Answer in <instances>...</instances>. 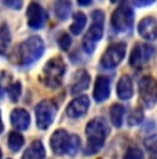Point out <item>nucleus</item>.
<instances>
[{"label":"nucleus","mask_w":157,"mask_h":159,"mask_svg":"<svg viewBox=\"0 0 157 159\" xmlns=\"http://www.w3.org/2000/svg\"><path fill=\"white\" fill-rule=\"evenodd\" d=\"M44 48H46V46H44V42L41 40L40 36H31L15 47L11 61L23 66L32 65L43 56Z\"/></svg>","instance_id":"1"},{"label":"nucleus","mask_w":157,"mask_h":159,"mask_svg":"<svg viewBox=\"0 0 157 159\" xmlns=\"http://www.w3.org/2000/svg\"><path fill=\"white\" fill-rule=\"evenodd\" d=\"M110 129L105 119L94 118L87 123L86 126V136H87V145H86V154L94 155L98 151H101L105 145L106 137L109 136Z\"/></svg>","instance_id":"2"},{"label":"nucleus","mask_w":157,"mask_h":159,"mask_svg":"<svg viewBox=\"0 0 157 159\" xmlns=\"http://www.w3.org/2000/svg\"><path fill=\"white\" fill-rule=\"evenodd\" d=\"M66 72V64L62 57L57 56L47 61V64L43 66L40 79L41 83L46 87L58 89L63 82V76Z\"/></svg>","instance_id":"3"},{"label":"nucleus","mask_w":157,"mask_h":159,"mask_svg":"<svg viewBox=\"0 0 157 159\" xmlns=\"http://www.w3.org/2000/svg\"><path fill=\"white\" fill-rule=\"evenodd\" d=\"M104 22L105 14L101 10H94L91 13V26L83 38V48L87 54H92L96 43L104 36Z\"/></svg>","instance_id":"4"},{"label":"nucleus","mask_w":157,"mask_h":159,"mask_svg":"<svg viewBox=\"0 0 157 159\" xmlns=\"http://www.w3.org/2000/svg\"><path fill=\"white\" fill-rule=\"evenodd\" d=\"M110 25L117 33H129L134 26V10L128 3H121L113 11Z\"/></svg>","instance_id":"5"},{"label":"nucleus","mask_w":157,"mask_h":159,"mask_svg":"<svg viewBox=\"0 0 157 159\" xmlns=\"http://www.w3.org/2000/svg\"><path fill=\"white\" fill-rule=\"evenodd\" d=\"M58 112V107L51 100H43L36 105L35 115H36V125L40 130H46L53 125L54 119Z\"/></svg>","instance_id":"6"},{"label":"nucleus","mask_w":157,"mask_h":159,"mask_svg":"<svg viewBox=\"0 0 157 159\" xmlns=\"http://www.w3.org/2000/svg\"><path fill=\"white\" fill-rule=\"evenodd\" d=\"M139 100L145 108H153L157 102V82L153 76L145 75L139 79Z\"/></svg>","instance_id":"7"},{"label":"nucleus","mask_w":157,"mask_h":159,"mask_svg":"<svg viewBox=\"0 0 157 159\" xmlns=\"http://www.w3.org/2000/svg\"><path fill=\"white\" fill-rule=\"evenodd\" d=\"M127 44L124 42H116V43L110 44L109 47L105 50L104 56L101 58V65L105 69H113L124 60L125 57Z\"/></svg>","instance_id":"8"},{"label":"nucleus","mask_w":157,"mask_h":159,"mask_svg":"<svg viewBox=\"0 0 157 159\" xmlns=\"http://www.w3.org/2000/svg\"><path fill=\"white\" fill-rule=\"evenodd\" d=\"M155 53L156 48L153 46L147 43H135V46L132 47L131 56H129V65L135 69H139L152 60Z\"/></svg>","instance_id":"9"},{"label":"nucleus","mask_w":157,"mask_h":159,"mask_svg":"<svg viewBox=\"0 0 157 159\" xmlns=\"http://www.w3.org/2000/svg\"><path fill=\"white\" fill-rule=\"evenodd\" d=\"M26 18H28V26L31 29H41L47 22V13L41 4L32 2L26 10Z\"/></svg>","instance_id":"10"},{"label":"nucleus","mask_w":157,"mask_h":159,"mask_svg":"<svg viewBox=\"0 0 157 159\" xmlns=\"http://www.w3.org/2000/svg\"><path fill=\"white\" fill-rule=\"evenodd\" d=\"M90 108V98L87 96H78L66 107V115L70 119H78L87 114Z\"/></svg>","instance_id":"11"},{"label":"nucleus","mask_w":157,"mask_h":159,"mask_svg":"<svg viewBox=\"0 0 157 159\" xmlns=\"http://www.w3.org/2000/svg\"><path fill=\"white\" fill-rule=\"evenodd\" d=\"M138 33L145 40L153 42L157 39V21L153 17L142 18L138 24Z\"/></svg>","instance_id":"12"},{"label":"nucleus","mask_w":157,"mask_h":159,"mask_svg":"<svg viewBox=\"0 0 157 159\" xmlns=\"http://www.w3.org/2000/svg\"><path fill=\"white\" fill-rule=\"evenodd\" d=\"M69 136H70V134H68V131L63 129H58L53 133V136H51V139H50V145L55 155L66 154Z\"/></svg>","instance_id":"13"},{"label":"nucleus","mask_w":157,"mask_h":159,"mask_svg":"<svg viewBox=\"0 0 157 159\" xmlns=\"http://www.w3.org/2000/svg\"><path fill=\"white\" fill-rule=\"evenodd\" d=\"M90 73L86 69H80L74 73L73 79H72V84H70V94L72 96H77V94L83 93L84 90L90 87Z\"/></svg>","instance_id":"14"},{"label":"nucleus","mask_w":157,"mask_h":159,"mask_svg":"<svg viewBox=\"0 0 157 159\" xmlns=\"http://www.w3.org/2000/svg\"><path fill=\"white\" fill-rule=\"evenodd\" d=\"M110 96V79L105 75H99L95 80L94 98L96 102H104Z\"/></svg>","instance_id":"15"},{"label":"nucleus","mask_w":157,"mask_h":159,"mask_svg":"<svg viewBox=\"0 0 157 159\" xmlns=\"http://www.w3.org/2000/svg\"><path fill=\"white\" fill-rule=\"evenodd\" d=\"M10 120H11V125L14 126V129L22 131L28 129L29 125H31V115H29V112L26 109L15 108L11 112Z\"/></svg>","instance_id":"16"},{"label":"nucleus","mask_w":157,"mask_h":159,"mask_svg":"<svg viewBox=\"0 0 157 159\" xmlns=\"http://www.w3.org/2000/svg\"><path fill=\"white\" fill-rule=\"evenodd\" d=\"M117 96L121 100H129L134 96V87H132V80L128 75H123L117 83Z\"/></svg>","instance_id":"17"},{"label":"nucleus","mask_w":157,"mask_h":159,"mask_svg":"<svg viewBox=\"0 0 157 159\" xmlns=\"http://www.w3.org/2000/svg\"><path fill=\"white\" fill-rule=\"evenodd\" d=\"M46 158V148L40 140H35L31 145L26 148L21 159H44Z\"/></svg>","instance_id":"18"},{"label":"nucleus","mask_w":157,"mask_h":159,"mask_svg":"<svg viewBox=\"0 0 157 159\" xmlns=\"http://www.w3.org/2000/svg\"><path fill=\"white\" fill-rule=\"evenodd\" d=\"M54 14L59 21H65L72 14L70 0H54Z\"/></svg>","instance_id":"19"},{"label":"nucleus","mask_w":157,"mask_h":159,"mask_svg":"<svg viewBox=\"0 0 157 159\" xmlns=\"http://www.w3.org/2000/svg\"><path fill=\"white\" fill-rule=\"evenodd\" d=\"M125 114V108L121 104H113L109 109V116H110V122L114 127H121L123 125V118Z\"/></svg>","instance_id":"20"},{"label":"nucleus","mask_w":157,"mask_h":159,"mask_svg":"<svg viewBox=\"0 0 157 159\" xmlns=\"http://www.w3.org/2000/svg\"><path fill=\"white\" fill-rule=\"evenodd\" d=\"M10 46H11V32L8 29L7 24H3L0 26V56H6Z\"/></svg>","instance_id":"21"},{"label":"nucleus","mask_w":157,"mask_h":159,"mask_svg":"<svg viewBox=\"0 0 157 159\" xmlns=\"http://www.w3.org/2000/svg\"><path fill=\"white\" fill-rule=\"evenodd\" d=\"M86 24H87V17L84 13L81 11H77L76 14L73 15V22L70 24V32L73 35H80L83 32V29L86 28Z\"/></svg>","instance_id":"22"},{"label":"nucleus","mask_w":157,"mask_h":159,"mask_svg":"<svg viewBox=\"0 0 157 159\" xmlns=\"http://www.w3.org/2000/svg\"><path fill=\"white\" fill-rule=\"evenodd\" d=\"M23 143H25V139L21 133L18 131H11L8 134V148L13 152H18L21 148H22Z\"/></svg>","instance_id":"23"},{"label":"nucleus","mask_w":157,"mask_h":159,"mask_svg":"<svg viewBox=\"0 0 157 159\" xmlns=\"http://www.w3.org/2000/svg\"><path fill=\"white\" fill-rule=\"evenodd\" d=\"M80 148H81L80 137L77 134H70L69 136V141H68V148H66V154H69L70 157H74V155L78 154Z\"/></svg>","instance_id":"24"},{"label":"nucleus","mask_w":157,"mask_h":159,"mask_svg":"<svg viewBox=\"0 0 157 159\" xmlns=\"http://www.w3.org/2000/svg\"><path fill=\"white\" fill-rule=\"evenodd\" d=\"M6 93L8 94V97H10L11 101L17 102L21 97V93H22V84H21V82H13V83L8 86Z\"/></svg>","instance_id":"25"},{"label":"nucleus","mask_w":157,"mask_h":159,"mask_svg":"<svg viewBox=\"0 0 157 159\" xmlns=\"http://www.w3.org/2000/svg\"><path fill=\"white\" fill-rule=\"evenodd\" d=\"M145 148H146L150 159H157V136L147 137L145 140Z\"/></svg>","instance_id":"26"},{"label":"nucleus","mask_w":157,"mask_h":159,"mask_svg":"<svg viewBox=\"0 0 157 159\" xmlns=\"http://www.w3.org/2000/svg\"><path fill=\"white\" fill-rule=\"evenodd\" d=\"M143 109L142 108H135L131 111V114L128 115V126H137V125L142 123L143 120Z\"/></svg>","instance_id":"27"},{"label":"nucleus","mask_w":157,"mask_h":159,"mask_svg":"<svg viewBox=\"0 0 157 159\" xmlns=\"http://www.w3.org/2000/svg\"><path fill=\"white\" fill-rule=\"evenodd\" d=\"M11 83H13V78L7 72H2V75H0V96L2 97L7 91V89Z\"/></svg>","instance_id":"28"},{"label":"nucleus","mask_w":157,"mask_h":159,"mask_svg":"<svg viewBox=\"0 0 157 159\" xmlns=\"http://www.w3.org/2000/svg\"><path fill=\"white\" fill-rule=\"evenodd\" d=\"M58 46L62 48V50H68L69 47H70V44H72V40H70V36L68 35L66 32H63V33H61V35L58 36Z\"/></svg>","instance_id":"29"},{"label":"nucleus","mask_w":157,"mask_h":159,"mask_svg":"<svg viewBox=\"0 0 157 159\" xmlns=\"http://www.w3.org/2000/svg\"><path fill=\"white\" fill-rule=\"evenodd\" d=\"M124 159H143V152L138 147H134V148H129L127 151Z\"/></svg>","instance_id":"30"},{"label":"nucleus","mask_w":157,"mask_h":159,"mask_svg":"<svg viewBox=\"0 0 157 159\" xmlns=\"http://www.w3.org/2000/svg\"><path fill=\"white\" fill-rule=\"evenodd\" d=\"M4 4L14 10H21L23 7V0H4Z\"/></svg>","instance_id":"31"},{"label":"nucleus","mask_w":157,"mask_h":159,"mask_svg":"<svg viewBox=\"0 0 157 159\" xmlns=\"http://www.w3.org/2000/svg\"><path fill=\"white\" fill-rule=\"evenodd\" d=\"M156 0H132V4L135 7H147V6H152Z\"/></svg>","instance_id":"32"},{"label":"nucleus","mask_w":157,"mask_h":159,"mask_svg":"<svg viewBox=\"0 0 157 159\" xmlns=\"http://www.w3.org/2000/svg\"><path fill=\"white\" fill-rule=\"evenodd\" d=\"M91 2H92V0H77V3L80 6H88Z\"/></svg>","instance_id":"33"},{"label":"nucleus","mask_w":157,"mask_h":159,"mask_svg":"<svg viewBox=\"0 0 157 159\" xmlns=\"http://www.w3.org/2000/svg\"><path fill=\"white\" fill-rule=\"evenodd\" d=\"M4 130V126H3V120H2V111H0V134Z\"/></svg>","instance_id":"34"},{"label":"nucleus","mask_w":157,"mask_h":159,"mask_svg":"<svg viewBox=\"0 0 157 159\" xmlns=\"http://www.w3.org/2000/svg\"><path fill=\"white\" fill-rule=\"evenodd\" d=\"M120 2H123V0H110V3H120Z\"/></svg>","instance_id":"35"},{"label":"nucleus","mask_w":157,"mask_h":159,"mask_svg":"<svg viewBox=\"0 0 157 159\" xmlns=\"http://www.w3.org/2000/svg\"><path fill=\"white\" fill-rule=\"evenodd\" d=\"M2 157H3V154H2V149H0V159H2Z\"/></svg>","instance_id":"36"}]
</instances>
